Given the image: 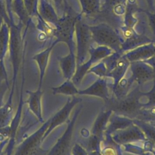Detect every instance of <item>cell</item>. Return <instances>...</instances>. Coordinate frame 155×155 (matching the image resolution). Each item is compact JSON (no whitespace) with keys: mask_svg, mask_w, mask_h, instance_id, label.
Returning <instances> with one entry per match:
<instances>
[{"mask_svg":"<svg viewBox=\"0 0 155 155\" xmlns=\"http://www.w3.org/2000/svg\"><path fill=\"white\" fill-rule=\"evenodd\" d=\"M137 86L123 98L117 99L112 96L105 102V108L111 110L117 115L131 119L136 118L139 111L149 107V100L146 92H143Z\"/></svg>","mask_w":155,"mask_h":155,"instance_id":"obj_1","label":"cell"},{"mask_svg":"<svg viewBox=\"0 0 155 155\" xmlns=\"http://www.w3.org/2000/svg\"><path fill=\"white\" fill-rule=\"evenodd\" d=\"M126 2V0H102L99 12L92 19L94 22L106 23L120 33Z\"/></svg>","mask_w":155,"mask_h":155,"instance_id":"obj_2","label":"cell"},{"mask_svg":"<svg viewBox=\"0 0 155 155\" xmlns=\"http://www.w3.org/2000/svg\"><path fill=\"white\" fill-rule=\"evenodd\" d=\"M89 28L94 43L108 47L114 52H120L124 38L119 31L105 22L89 24Z\"/></svg>","mask_w":155,"mask_h":155,"instance_id":"obj_3","label":"cell"},{"mask_svg":"<svg viewBox=\"0 0 155 155\" xmlns=\"http://www.w3.org/2000/svg\"><path fill=\"white\" fill-rule=\"evenodd\" d=\"M50 122L48 119L41 127L26 138L16 148L13 155H46L49 150H44L41 147L43 136Z\"/></svg>","mask_w":155,"mask_h":155,"instance_id":"obj_4","label":"cell"},{"mask_svg":"<svg viewBox=\"0 0 155 155\" xmlns=\"http://www.w3.org/2000/svg\"><path fill=\"white\" fill-rule=\"evenodd\" d=\"M81 16V13H77L67 6L65 9L64 15L57 22V28L55 34L60 41L67 44L69 50H74L73 36L75 33V24Z\"/></svg>","mask_w":155,"mask_h":155,"instance_id":"obj_5","label":"cell"},{"mask_svg":"<svg viewBox=\"0 0 155 155\" xmlns=\"http://www.w3.org/2000/svg\"><path fill=\"white\" fill-rule=\"evenodd\" d=\"M75 33L76 35L77 67L83 64L89 54L91 47L94 43L89 24L82 20L81 16L77 19L75 24Z\"/></svg>","mask_w":155,"mask_h":155,"instance_id":"obj_6","label":"cell"},{"mask_svg":"<svg viewBox=\"0 0 155 155\" xmlns=\"http://www.w3.org/2000/svg\"><path fill=\"white\" fill-rule=\"evenodd\" d=\"M82 105H80L75 111L71 119L67 121V126L61 136L58 138L54 145L49 150L46 155H70L71 146L73 135V131L76 120L81 110Z\"/></svg>","mask_w":155,"mask_h":155,"instance_id":"obj_7","label":"cell"},{"mask_svg":"<svg viewBox=\"0 0 155 155\" xmlns=\"http://www.w3.org/2000/svg\"><path fill=\"white\" fill-rule=\"evenodd\" d=\"M112 53V50L108 47L100 45L94 47L92 45L89 51L90 55L89 59L76 68L75 72L71 79L74 84L75 85H78L94 64L102 60Z\"/></svg>","mask_w":155,"mask_h":155,"instance_id":"obj_8","label":"cell"},{"mask_svg":"<svg viewBox=\"0 0 155 155\" xmlns=\"http://www.w3.org/2000/svg\"><path fill=\"white\" fill-rule=\"evenodd\" d=\"M111 139L114 143L119 145L139 141L143 142L146 140L143 131L134 124L127 128L114 132L111 136Z\"/></svg>","mask_w":155,"mask_h":155,"instance_id":"obj_9","label":"cell"},{"mask_svg":"<svg viewBox=\"0 0 155 155\" xmlns=\"http://www.w3.org/2000/svg\"><path fill=\"white\" fill-rule=\"evenodd\" d=\"M81 98L75 96H72L71 98H68L64 106L50 118L49 125L43 136V140L53 131V130L69 120V116L72 110L77 104L81 102Z\"/></svg>","mask_w":155,"mask_h":155,"instance_id":"obj_10","label":"cell"},{"mask_svg":"<svg viewBox=\"0 0 155 155\" xmlns=\"http://www.w3.org/2000/svg\"><path fill=\"white\" fill-rule=\"evenodd\" d=\"M131 75L128 78L133 84L137 82L140 87L148 81L154 79L152 67L143 61L131 62L129 64Z\"/></svg>","mask_w":155,"mask_h":155,"instance_id":"obj_11","label":"cell"},{"mask_svg":"<svg viewBox=\"0 0 155 155\" xmlns=\"http://www.w3.org/2000/svg\"><path fill=\"white\" fill-rule=\"evenodd\" d=\"M78 94L80 95L97 96L103 99L105 102L107 101L110 97L106 78H98L97 80L88 88L84 90H78Z\"/></svg>","mask_w":155,"mask_h":155,"instance_id":"obj_12","label":"cell"},{"mask_svg":"<svg viewBox=\"0 0 155 155\" xmlns=\"http://www.w3.org/2000/svg\"><path fill=\"white\" fill-rule=\"evenodd\" d=\"M134 124L133 119L114 114L111 115L104 132V141L111 140V136L115 131L127 128Z\"/></svg>","mask_w":155,"mask_h":155,"instance_id":"obj_13","label":"cell"},{"mask_svg":"<svg viewBox=\"0 0 155 155\" xmlns=\"http://www.w3.org/2000/svg\"><path fill=\"white\" fill-rule=\"evenodd\" d=\"M154 40V38H150L148 36L146 32L138 33L135 30L129 36L124 38V41L121 47L120 52L125 53V52L136 48L139 46L152 42Z\"/></svg>","mask_w":155,"mask_h":155,"instance_id":"obj_14","label":"cell"},{"mask_svg":"<svg viewBox=\"0 0 155 155\" xmlns=\"http://www.w3.org/2000/svg\"><path fill=\"white\" fill-rule=\"evenodd\" d=\"M155 53V44L153 42L139 46L136 48L128 51L124 54L129 62L135 61H144Z\"/></svg>","mask_w":155,"mask_h":155,"instance_id":"obj_15","label":"cell"},{"mask_svg":"<svg viewBox=\"0 0 155 155\" xmlns=\"http://www.w3.org/2000/svg\"><path fill=\"white\" fill-rule=\"evenodd\" d=\"M26 93L29 97L27 100L24 102L28 104L29 110L33 114V115H35L38 120V122L42 123L44 122L41 108V97L43 91L41 90V87H38L36 90H26Z\"/></svg>","mask_w":155,"mask_h":155,"instance_id":"obj_16","label":"cell"},{"mask_svg":"<svg viewBox=\"0 0 155 155\" xmlns=\"http://www.w3.org/2000/svg\"><path fill=\"white\" fill-rule=\"evenodd\" d=\"M130 62L122 54L119 58L113 68L107 73L106 77L111 78L113 80L112 88L115 87L119 82L123 78L127 70L129 67Z\"/></svg>","mask_w":155,"mask_h":155,"instance_id":"obj_17","label":"cell"},{"mask_svg":"<svg viewBox=\"0 0 155 155\" xmlns=\"http://www.w3.org/2000/svg\"><path fill=\"white\" fill-rule=\"evenodd\" d=\"M112 114V111L111 110L106 109L105 111H102L99 113L94 122L91 133L97 136L102 142L104 140V132Z\"/></svg>","mask_w":155,"mask_h":155,"instance_id":"obj_18","label":"cell"},{"mask_svg":"<svg viewBox=\"0 0 155 155\" xmlns=\"http://www.w3.org/2000/svg\"><path fill=\"white\" fill-rule=\"evenodd\" d=\"M59 61L64 78L66 79H71L77 68L76 56L74 50H69V53L65 57L60 58Z\"/></svg>","mask_w":155,"mask_h":155,"instance_id":"obj_19","label":"cell"},{"mask_svg":"<svg viewBox=\"0 0 155 155\" xmlns=\"http://www.w3.org/2000/svg\"><path fill=\"white\" fill-rule=\"evenodd\" d=\"M81 7V14L88 19H93L99 12L102 0H79Z\"/></svg>","mask_w":155,"mask_h":155,"instance_id":"obj_20","label":"cell"},{"mask_svg":"<svg viewBox=\"0 0 155 155\" xmlns=\"http://www.w3.org/2000/svg\"><path fill=\"white\" fill-rule=\"evenodd\" d=\"M50 88L53 94H61L72 96L78 93V90L71 79H66L61 85L58 87H51Z\"/></svg>","mask_w":155,"mask_h":155,"instance_id":"obj_21","label":"cell"},{"mask_svg":"<svg viewBox=\"0 0 155 155\" xmlns=\"http://www.w3.org/2000/svg\"><path fill=\"white\" fill-rule=\"evenodd\" d=\"M132 85L133 83L129 80V79H122L116 86L112 88L113 93L112 96L117 99L123 98L129 93Z\"/></svg>","mask_w":155,"mask_h":155,"instance_id":"obj_22","label":"cell"},{"mask_svg":"<svg viewBox=\"0 0 155 155\" xmlns=\"http://www.w3.org/2000/svg\"><path fill=\"white\" fill-rule=\"evenodd\" d=\"M133 122L140 128L144 133L146 139L153 143L155 148V126L153 125L150 122L137 119H133Z\"/></svg>","mask_w":155,"mask_h":155,"instance_id":"obj_23","label":"cell"},{"mask_svg":"<svg viewBox=\"0 0 155 155\" xmlns=\"http://www.w3.org/2000/svg\"><path fill=\"white\" fill-rule=\"evenodd\" d=\"M49 56V52L45 51L41 54L37 55L34 58L38 64L40 68V78H39V84L38 87L41 88L42 84L43 82L44 76L45 74V71L47 65V59Z\"/></svg>","mask_w":155,"mask_h":155,"instance_id":"obj_24","label":"cell"},{"mask_svg":"<svg viewBox=\"0 0 155 155\" xmlns=\"http://www.w3.org/2000/svg\"><path fill=\"white\" fill-rule=\"evenodd\" d=\"M137 119L146 122H151L155 121V107L150 108H145L141 109L136 118Z\"/></svg>","mask_w":155,"mask_h":155,"instance_id":"obj_25","label":"cell"},{"mask_svg":"<svg viewBox=\"0 0 155 155\" xmlns=\"http://www.w3.org/2000/svg\"><path fill=\"white\" fill-rule=\"evenodd\" d=\"M102 141L97 136L91 134L86 141V143L82 147L86 150V151L91 152L94 151H101V143Z\"/></svg>","mask_w":155,"mask_h":155,"instance_id":"obj_26","label":"cell"},{"mask_svg":"<svg viewBox=\"0 0 155 155\" xmlns=\"http://www.w3.org/2000/svg\"><path fill=\"white\" fill-rule=\"evenodd\" d=\"M121 146V149L125 152L131 153L137 155H150L151 153H148L145 151L143 147H140L136 145L133 144V143H129L124 144Z\"/></svg>","mask_w":155,"mask_h":155,"instance_id":"obj_27","label":"cell"},{"mask_svg":"<svg viewBox=\"0 0 155 155\" xmlns=\"http://www.w3.org/2000/svg\"><path fill=\"white\" fill-rule=\"evenodd\" d=\"M43 14L44 16V18L49 21L53 22V23H57L58 22L57 16L52 8V7L48 4H44L43 6Z\"/></svg>","mask_w":155,"mask_h":155,"instance_id":"obj_28","label":"cell"},{"mask_svg":"<svg viewBox=\"0 0 155 155\" xmlns=\"http://www.w3.org/2000/svg\"><path fill=\"white\" fill-rule=\"evenodd\" d=\"M145 14L147 18V25L152 33L153 38H155V10L150 11L147 9H143L142 12Z\"/></svg>","mask_w":155,"mask_h":155,"instance_id":"obj_29","label":"cell"},{"mask_svg":"<svg viewBox=\"0 0 155 155\" xmlns=\"http://www.w3.org/2000/svg\"><path fill=\"white\" fill-rule=\"evenodd\" d=\"M106 72L107 71H106V68L105 67V65L102 61H101L100 63H98L96 65L92 67H91L87 73H93L94 74L99 76V78H103V77H106Z\"/></svg>","mask_w":155,"mask_h":155,"instance_id":"obj_30","label":"cell"},{"mask_svg":"<svg viewBox=\"0 0 155 155\" xmlns=\"http://www.w3.org/2000/svg\"><path fill=\"white\" fill-rule=\"evenodd\" d=\"M9 88V84L5 81H0V108L2 107L4 104V98L6 91Z\"/></svg>","mask_w":155,"mask_h":155,"instance_id":"obj_31","label":"cell"},{"mask_svg":"<svg viewBox=\"0 0 155 155\" xmlns=\"http://www.w3.org/2000/svg\"><path fill=\"white\" fill-rule=\"evenodd\" d=\"M72 155H88L86 150L80 144L76 143L72 148Z\"/></svg>","mask_w":155,"mask_h":155,"instance_id":"obj_32","label":"cell"},{"mask_svg":"<svg viewBox=\"0 0 155 155\" xmlns=\"http://www.w3.org/2000/svg\"><path fill=\"white\" fill-rule=\"evenodd\" d=\"M9 139V137L5 134L0 133V155H2V149Z\"/></svg>","mask_w":155,"mask_h":155,"instance_id":"obj_33","label":"cell"},{"mask_svg":"<svg viewBox=\"0 0 155 155\" xmlns=\"http://www.w3.org/2000/svg\"><path fill=\"white\" fill-rule=\"evenodd\" d=\"M154 42L155 44V38H154ZM143 62L148 64V65H150L152 67V68L153 70V72H154V79H153V81H155V53L154 54V55L152 57H151L150 58L144 61Z\"/></svg>","mask_w":155,"mask_h":155,"instance_id":"obj_34","label":"cell"},{"mask_svg":"<svg viewBox=\"0 0 155 155\" xmlns=\"http://www.w3.org/2000/svg\"><path fill=\"white\" fill-rule=\"evenodd\" d=\"M147 5V10L150 11L155 10V0H144Z\"/></svg>","mask_w":155,"mask_h":155,"instance_id":"obj_35","label":"cell"},{"mask_svg":"<svg viewBox=\"0 0 155 155\" xmlns=\"http://www.w3.org/2000/svg\"><path fill=\"white\" fill-rule=\"evenodd\" d=\"M35 0H26V7L29 12H32L34 7Z\"/></svg>","mask_w":155,"mask_h":155,"instance_id":"obj_36","label":"cell"},{"mask_svg":"<svg viewBox=\"0 0 155 155\" xmlns=\"http://www.w3.org/2000/svg\"><path fill=\"white\" fill-rule=\"evenodd\" d=\"M4 51V40L2 34H0V62L3 55Z\"/></svg>","mask_w":155,"mask_h":155,"instance_id":"obj_37","label":"cell"},{"mask_svg":"<svg viewBox=\"0 0 155 155\" xmlns=\"http://www.w3.org/2000/svg\"><path fill=\"white\" fill-rule=\"evenodd\" d=\"M54 1L55 2V3L61 6V7H63L64 8V10L66 8V7L68 6V5H66V1L65 0H54Z\"/></svg>","mask_w":155,"mask_h":155,"instance_id":"obj_38","label":"cell"},{"mask_svg":"<svg viewBox=\"0 0 155 155\" xmlns=\"http://www.w3.org/2000/svg\"><path fill=\"white\" fill-rule=\"evenodd\" d=\"M88 155H102V154L101 153V151H94L88 152Z\"/></svg>","mask_w":155,"mask_h":155,"instance_id":"obj_39","label":"cell"},{"mask_svg":"<svg viewBox=\"0 0 155 155\" xmlns=\"http://www.w3.org/2000/svg\"><path fill=\"white\" fill-rule=\"evenodd\" d=\"M151 153L152 154V155H155V148L153 150V151L151 152Z\"/></svg>","mask_w":155,"mask_h":155,"instance_id":"obj_40","label":"cell"},{"mask_svg":"<svg viewBox=\"0 0 155 155\" xmlns=\"http://www.w3.org/2000/svg\"><path fill=\"white\" fill-rule=\"evenodd\" d=\"M151 124H152L153 125H154V126H155V121L154 122H150Z\"/></svg>","mask_w":155,"mask_h":155,"instance_id":"obj_41","label":"cell"},{"mask_svg":"<svg viewBox=\"0 0 155 155\" xmlns=\"http://www.w3.org/2000/svg\"><path fill=\"white\" fill-rule=\"evenodd\" d=\"M0 9H1V4H0Z\"/></svg>","mask_w":155,"mask_h":155,"instance_id":"obj_42","label":"cell"}]
</instances>
